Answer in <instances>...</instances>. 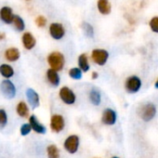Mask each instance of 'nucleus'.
Returning a JSON list of instances; mask_svg holds the SVG:
<instances>
[{
	"label": "nucleus",
	"instance_id": "1",
	"mask_svg": "<svg viewBox=\"0 0 158 158\" xmlns=\"http://www.w3.org/2000/svg\"><path fill=\"white\" fill-rule=\"evenodd\" d=\"M48 62L51 69L59 72V71H61L64 67L65 58L62 53L59 51H54V52H51L48 56Z\"/></svg>",
	"mask_w": 158,
	"mask_h": 158
},
{
	"label": "nucleus",
	"instance_id": "2",
	"mask_svg": "<svg viewBox=\"0 0 158 158\" xmlns=\"http://www.w3.org/2000/svg\"><path fill=\"white\" fill-rule=\"evenodd\" d=\"M0 90L7 99H13L16 95V88L10 79H5L1 82Z\"/></svg>",
	"mask_w": 158,
	"mask_h": 158
},
{
	"label": "nucleus",
	"instance_id": "3",
	"mask_svg": "<svg viewBox=\"0 0 158 158\" xmlns=\"http://www.w3.org/2000/svg\"><path fill=\"white\" fill-rule=\"evenodd\" d=\"M91 58L96 64L102 66L107 62V60L109 58V53L105 49L95 48L91 52Z\"/></svg>",
	"mask_w": 158,
	"mask_h": 158
},
{
	"label": "nucleus",
	"instance_id": "4",
	"mask_svg": "<svg viewBox=\"0 0 158 158\" xmlns=\"http://www.w3.org/2000/svg\"><path fill=\"white\" fill-rule=\"evenodd\" d=\"M59 96L60 100L68 105H73L76 101V96L74 92L68 87H62L59 91Z\"/></svg>",
	"mask_w": 158,
	"mask_h": 158
},
{
	"label": "nucleus",
	"instance_id": "5",
	"mask_svg": "<svg viewBox=\"0 0 158 158\" xmlns=\"http://www.w3.org/2000/svg\"><path fill=\"white\" fill-rule=\"evenodd\" d=\"M49 35L55 40H60L65 35V29L60 23H53L49 25Z\"/></svg>",
	"mask_w": 158,
	"mask_h": 158
},
{
	"label": "nucleus",
	"instance_id": "6",
	"mask_svg": "<svg viewBox=\"0 0 158 158\" xmlns=\"http://www.w3.org/2000/svg\"><path fill=\"white\" fill-rule=\"evenodd\" d=\"M79 147V137L77 135L69 136L64 141V148L70 153H75Z\"/></svg>",
	"mask_w": 158,
	"mask_h": 158
},
{
	"label": "nucleus",
	"instance_id": "7",
	"mask_svg": "<svg viewBox=\"0 0 158 158\" xmlns=\"http://www.w3.org/2000/svg\"><path fill=\"white\" fill-rule=\"evenodd\" d=\"M65 126V121L62 115L60 114H53L50 118V128L52 131L59 133L60 132Z\"/></svg>",
	"mask_w": 158,
	"mask_h": 158
},
{
	"label": "nucleus",
	"instance_id": "8",
	"mask_svg": "<svg viewBox=\"0 0 158 158\" xmlns=\"http://www.w3.org/2000/svg\"><path fill=\"white\" fill-rule=\"evenodd\" d=\"M140 86H141V81L137 76H130L126 81V89L130 93H135L139 91Z\"/></svg>",
	"mask_w": 158,
	"mask_h": 158
},
{
	"label": "nucleus",
	"instance_id": "9",
	"mask_svg": "<svg viewBox=\"0 0 158 158\" xmlns=\"http://www.w3.org/2000/svg\"><path fill=\"white\" fill-rule=\"evenodd\" d=\"M156 114V108L153 104L149 103L142 107L140 111V116L144 121H150L152 120Z\"/></svg>",
	"mask_w": 158,
	"mask_h": 158
},
{
	"label": "nucleus",
	"instance_id": "10",
	"mask_svg": "<svg viewBox=\"0 0 158 158\" xmlns=\"http://www.w3.org/2000/svg\"><path fill=\"white\" fill-rule=\"evenodd\" d=\"M14 14L13 10L10 7H3L0 10V20H1L6 24H10L13 22Z\"/></svg>",
	"mask_w": 158,
	"mask_h": 158
},
{
	"label": "nucleus",
	"instance_id": "11",
	"mask_svg": "<svg viewBox=\"0 0 158 158\" xmlns=\"http://www.w3.org/2000/svg\"><path fill=\"white\" fill-rule=\"evenodd\" d=\"M22 42L23 47L27 49V50H31L33 49L35 45H36V40L35 37L29 32H26L22 36Z\"/></svg>",
	"mask_w": 158,
	"mask_h": 158
},
{
	"label": "nucleus",
	"instance_id": "12",
	"mask_svg": "<svg viewBox=\"0 0 158 158\" xmlns=\"http://www.w3.org/2000/svg\"><path fill=\"white\" fill-rule=\"evenodd\" d=\"M26 97H27V101H28L29 104L31 105V107L33 109L39 106V95L37 94V92L35 89H28L26 90Z\"/></svg>",
	"mask_w": 158,
	"mask_h": 158
},
{
	"label": "nucleus",
	"instance_id": "13",
	"mask_svg": "<svg viewBox=\"0 0 158 158\" xmlns=\"http://www.w3.org/2000/svg\"><path fill=\"white\" fill-rule=\"evenodd\" d=\"M102 123L108 126H112L115 123L116 121V114L114 110L112 109H106L104 110L102 117Z\"/></svg>",
	"mask_w": 158,
	"mask_h": 158
},
{
	"label": "nucleus",
	"instance_id": "14",
	"mask_svg": "<svg viewBox=\"0 0 158 158\" xmlns=\"http://www.w3.org/2000/svg\"><path fill=\"white\" fill-rule=\"evenodd\" d=\"M29 124H30L32 129L38 134H45L47 131L46 127L37 120L35 115H31L29 117Z\"/></svg>",
	"mask_w": 158,
	"mask_h": 158
},
{
	"label": "nucleus",
	"instance_id": "15",
	"mask_svg": "<svg viewBox=\"0 0 158 158\" xmlns=\"http://www.w3.org/2000/svg\"><path fill=\"white\" fill-rule=\"evenodd\" d=\"M47 79L49 82V84L53 87H58L60 85V75L57 71H55L51 68H49L47 71Z\"/></svg>",
	"mask_w": 158,
	"mask_h": 158
},
{
	"label": "nucleus",
	"instance_id": "16",
	"mask_svg": "<svg viewBox=\"0 0 158 158\" xmlns=\"http://www.w3.org/2000/svg\"><path fill=\"white\" fill-rule=\"evenodd\" d=\"M21 52L17 48H10L5 51V58L9 61H16L20 59Z\"/></svg>",
	"mask_w": 158,
	"mask_h": 158
},
{
	"label": "nucleus",
	"instance_id": "17",
	"mask_svg": "<svg viewBox=\"0 0 158 158\" xmlns=\"http://www.w3.org/2000/svg\"><path fill=\"white\" fill-rule=\"evenodd\" d=\"M97 7H98V10L102 15H108L111 13L112 8L109 0H98Z\"/></svg>",
	"mask_w": 158,
	"mask_h": 158
},
{
	"label": "nucleus",
	"instance_id": "18",
	"mask_svg": "<svg viewBox=\"0 0 158 158\" xmlns=\"http://www.w3.org/2000/svg\"><path fill=\"white\" fill-rule=\"evenodd\" d=\"M0 74L6 79H10L14 75V69L11 65L3 63L0 65Z\"/></svg>",
	"mask_w": 158,
	"mask_h": 158
},
{
	"label": "nucleus",
	"instance_id": "19",
	"mask_svg": "<svg viewBox=\"0 0 158 158\" xmlns=\"http://www.w3.org/2000/svg\"><path fill=\"white\" fill-rule=\"evenodd\" d=\"M78 66L81 69L82 72L86 73L89 70V58L86 53L81 54L78 57Z\"/></svg>",
	"mask_w": 158,
	"mask_h": 158
},
{
	"label": "nucleus",
	"instance_id": "20",
	"mask_svg": "<svg viewBox=\"0 0 158 158\" xmlns=\"http://www.w3.org/2000/svg\"><path fill=\"white\" fill-rule=\"evenodd\" d=\"M16 111L21 117H27L29 115V108L24 102H20L18 103Z\"/></svg>",
	"mask_w": 158,
	"mask_h": 158
},
{
	"label": "nucleus",
	"instance_id": "21",
	"mask_svg": "<svg viewBox=\"0 0 158 158\" xmlns=\"http://www.w3.org/2000/svg\"><path fill=\"white\" fill-rule=\"evenodd\" d=\"M15 29L18 31V32H23L24 31L25 29V23L23 21V19L19 16V15H14V18H13V22H12Z\"/></svg>",
	"mask_w": 158,
	"mask_h": 158
},
{
	"label": "nucleus",
	"instance_id": "22",
	"mask_svg": "<svg viewBox=\"0 0 158 158\" xmlns=\"http://www.w3.org/2000/svg\"><path fill=\"white\" fill-rule=\"evenodd\" d=\"M89 100L93 105H96V106L99 105L101 103V101H102V97H101L100 92L96 89H92L89 93Z\"/></svg>",
	"mask_w": 158,
	"mask_h": 158
},
{
	"label": "nucleus",
	"instance_id": "23",
	"mask_svg": "<svg viewBox=\"0 0 158 158\" xmlns=\"http://www.w3.org/2000/svg\"><path fill=\"white\" fill-rule=\"evenodd\" d=\"M48 158H60V151L56 145L51 144L48 147Z\"/></svg>",
	"mask_w": 158,
	"mask_h": 158
},
{
	"label": "nucleus",
	"instance_id": "24",
	"mask_svg": "<svg viewBox=\"0 0 158 158\" xmlns=\"http://www.w3.org/2000/svg\"><path fill=\"white\" fill-rule=\"evenodd\" d=\"M69 75L71 78L74 79V80H79V79L82 78V71L80 68H76V67L71 68L69 70Z\"/></svg>",
	"mask_w": 158,
	"mask_h": 158
},
{
	"label": "nucleus",
	"instance_id": "25",
	"mask_svg": "<svg viewBox=\"0 0 158 158\" xmlns=\"http://www.w3.org/2000/svg\"><path fill=\"white\" fill-rule=\"evenodd\" d=\"M82 27H83V30H84L85 35L88 37L92 38L94 36V29H93V26L91 24H89V23H83Z\"/></svg>",
	"mask_w": 158,
	"mask_h": 158
},
{
	"label": "nucleus",
	"instance_id": "26",
	"mask_svg": "<svg viewBox=\"0 0 158 158\" xmlns=\"http://www.w3.org/2000/svg\"><path fill=\"white\" fill-rule=\"evenodd\" d=\"M8 123V114L4 109H0V128L6 127Z\"/></svg>",
	"mask_w": 158,
	"mask_h": 158
},
{
	"label": "nucleus",
	"instance_id": "27",
	"mask_svg": "<svg viewBox=\"0 0 158 158\" xmlns=\"http://www.w3.org/2000/svg\"><path fill=\"white\" fill-rule=\"evenodd\" d=\"M35 23L38 27L40 28H43L46 26L47 24V19L44 17V16H38L36 19H35Z\"/></svg>",
	"mask_w": 158,
	"mask_h": 158
},
{
	"label": "nucleus",
	"instance_id": "28",
	"mask_svg": "<svg viewBox=\"0 0 158 158\" xmlns=\"http://www.w3.org/2000/svg\"><path fill=\"white\" fill-rule=\"evenodd\" d=\"M31 126L30 124H23L22 127H21V134L23 136H27L30 132H31Z\"/></svg>",
	"mask_w": 158,
	"mask_h": 158
},
{
	"label": "nucleus",
	"instance_id": "29",
	"mask_svg": "<svg viewBox=\"0 0 158 158\" xmlns=\"http://www.w3.org/2000/svg\"><path fill=\"white\" fill-rule=\"evenodd\" d=\"M150 26H151V29L155 32V33H158V17H154L151 20L150 22Z\"/></svg>",
	"mask_w": 158,
	"mask_h": 158
},
{
	"label": "nucleus",
	"instance_id": "30",
	"mask_svg": "<svg viewBox=\"0 0 158 158\" xmlns=\"http://www.w3.org/2000/svg\"><path fill=\"white\" fill-rule=\"evenodd\" d=\"M98 73L97 72H92V78L93 79H96V78H98Z\"/></svg>",
	"mask_w": 158,
	"mask_h": 158
},
{
	"label": "nucleus",
	"instance_id": "31",
	"mask_svg": "<svg viewBox=\"0 0 158 158\" xmlns=\"http://www.w3.org/2000/svg\"><path fill=\"white\" fill-rule=\"evenodd\" d=\"M5 37H6V35H5L4 33H1V34H0V40L5 39Z\"/></svg>",
	"mask_w": 158,
	"mask_h": 158
},
{
	"label": "nucleus",
	"instance_id": "32",
	"mask_svg": "<svg viewBox=\"0 0 158 158\" xmlns=\"http://www.w3.org/2000/svg\"><path fill=\"white\" fill-rule=\"evenodd\" d=\"M155 88L158 89V79H157V81H156V83H155Z\"/></svg>",
	"mask_w": 158,
	"mask_h": 158
},
{
	"label": "nucleus",
	"instance_id": "33",
	"mask_svg": "<svg viewBox=\"0 0 158 158\" xmlns=\"http://www.w3.org/2000/svg\"><path fill=\"white\" fill-rule=\"evenodd\" d=\"M113 158H117V157H113Z\"/></svg>",
	"mask_w": 158,
	"mask_h": 158
},
{
	"label": "nucleus",
	"instance_id": "34",
	"mask_svg": "<svg viewBox=\"0 0 158 158\" xmlns=\"http://www.w3.org/2000/svg\"><path fill=\"white\" fill-rule=\"evenodd\" d=\"M27 1H29V0H27Z\"/></svg>",
	"mask_w": 158,
	"mask_h": 158
}]
</instances>
